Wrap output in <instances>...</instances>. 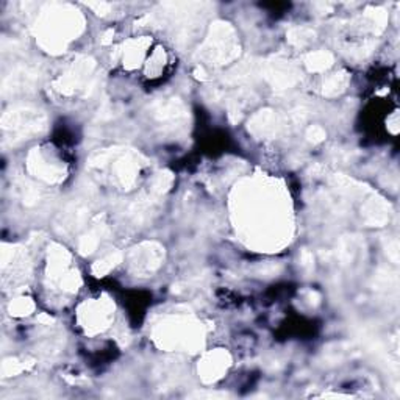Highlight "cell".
<instances>
[{"label":"cell","mask_w":400,"mask_h":400,"mask_svg":"<svg viewBox=\"0 0 400 400\" xmlns=\"http://www.w3.org/2000/svg\"><path fill=\"white\" fill-rule=\"evenodd\" d=\"M83 324L89 330H102L108 327V322L113 317V308L108 302H92L83 311Z\"/></svg>","instance_id":"cell-1"},{"label":"cell","mask_w":400,"mask_h":400,"mask_svg":"<svg viewBox=\"0 0 400 400\" xmlns=\"http://www.w3.org/2000/svg\"><path fill=\"white\" fill-rule=\"evenodd\" d=\"M157 255H154V256H150V258H146V261H154V258H155ZM144 266H147L149 269H150V266L147 264V263H139V267H144Z\"/></svg>","instance_id":"cell-3"},{"label":"cell","mask_w":400,"mask_h":400,"mask_svg":"<svg viewBox=\"0 0 400 400\" xmlns=\"http://www.w3.org/2000/svg\"><path fill=\"white\" fill-rule=\"evenodd\" d=\"M31 310H33V303L30 302V299H25V297L16 299L13 303H11V311H13L16 316L28 314Z\"/></svg>","instance_id":"cell-2"}]
</instances>
